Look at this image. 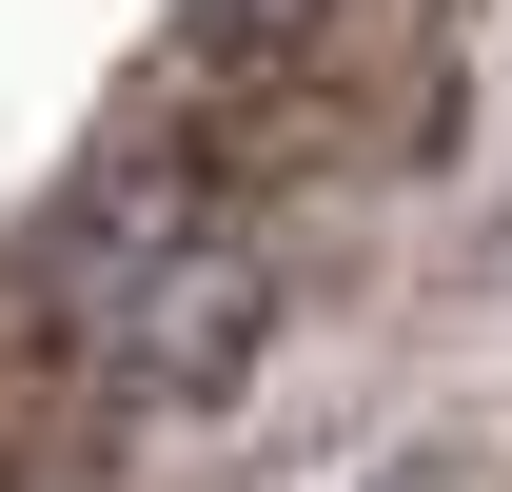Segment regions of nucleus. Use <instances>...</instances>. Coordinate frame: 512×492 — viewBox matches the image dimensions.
Segmentation results:
<instances>
[{
    "mask_svg": "<svg viewBox=\"0 0 512 492\" xmlns=\"http://www.w3.org/2000/svg\"><path fill=\"white\" fill-rule=\"evenodd\" d=\"M40 315H60V355H79L99 414H197V394L256 355L276 276L237 256V217H217L197 178L138 158V178H99L60 237H40Z\"/></svg>",
    "mask_w": 512,
    "mask_h": 492,
    "instance_id": "f257e3e1",
    "label": "nucleus"
}]
</instances>
